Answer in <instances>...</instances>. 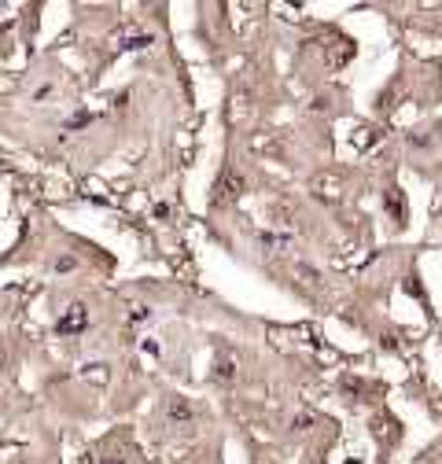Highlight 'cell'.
I'll list each match as a JSON object with an SVG mask.
<instances>
[{
	"instance_id": "1",
	"label": "cell",
	"mask_w": 442,
	"mask_h": 464,
	"mask_svg": "<svg viewBox=\"0 0 442 464\" xmlns=\"http://www.w3.org/2000/svg\"><path fill=\"white\" fill-rule=\"evenodd\" d=\"M85 328H89V310L85 306H70L56 320V332L59 335H74V332H85Z\"/></svg>"
}]
</instances>
